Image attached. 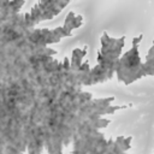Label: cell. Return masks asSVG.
Listing matches in <instances>:
<instances>
[{
	"mask_svg": "<svg viewBox=\"0 0 154 154\" xmlns=\"http://www.w3.org/2000/svg\"><path fill=\"white\" fill-rule=\"evenodd\" d=\"M132 136L119 135L116 138H108V144L101 154H126L131 148Z\"/></svg>",
	"mask_w": 154,
	"mask_h": 154,
	"instance_id": "3957f363",
	"label": "cell"
},
{
	"mask_svg": "<svg viewBox=\"0 0 154 154\" xmlns=\"http://www.w3.org/2000/svg\"><path fill=\"white\" fill-rule=\"evenodd\" d=\"M85 54H87V47H83L82 49L81 48H75L72 51L71 59H70L71 70H78L82 66V64L84 63L83 61V58L85 57Z\"/></svg>",
	"mask_w": 154,
	"mask_h": 154,
	"instance_id": "277c9868",
	"label": "cell"
},
{
	"mask_svg": "<svg viewBox=\"0 0 154 154\" xmlns=\"http://www.w3.org/2000/svg\"><path fill=\"white\" fill-rule=\"evenodd\" d=\"M144 67H146L147 76H154V40H153L152 47L147 52V55L144 59Z\"/></svg>",
	"mask_w": 154,
	"mask_h": 154,
	"instance_id": "5b68a950",
	"label": "cell"
},
{
	"mask_svg": "<svg viewBox=\"0 0 154 154\" xmlns=\"http://www.w3.org/2000/svg\"><path fill=\"white\" fill-rule=\"evenodd\" d=\"M125 43V37L119 38L111 37L107 32H103L101 36V48L97 53V63L91 67L89 76L87 78L84 87H90L94 84L103 83L113 78L116 75L117 64L120 59L122 51Z\"/></svg>",
	"mask_w": 154,
	"mask_h": 154,
	"instance_id": "6da1fadb",
	"label": "cell"
},
{
	"mask_svg": "<svg viewBox=\"0 0 154 154\" xmlns=\"http://www.w3.org/2000/svg\"><path fill=\"white\" fill-rule=\"evenodd\" d=\"M143 35L132 38L131 48L125 53H123V55L120 57L117 64L116 77L119 82H122L125 85H130L134 82L147 76L144 61L141 60L140 51H138V45Z\"/></svg>",
	"mask_w": 154,
	"mask_h": 154,
	"instance_id": "7a4b0ae2",
	"label": "cell"
},
{
	"mask_svg": "<svg viewBox=\"0 0 154 154\" xmlns=\"http://www.w3.org/2000/svg\"><path fill=\"white\" fill-rule=\"evenodd\" d=\"M1 154H24L23 152L13 148V147H7V146H1Z\"/></svg>",
	"mask_w": 154,
	"mask_h": 154,
	"instance_id": "8992f818",
	"label": "cell"
}]
</instances>
